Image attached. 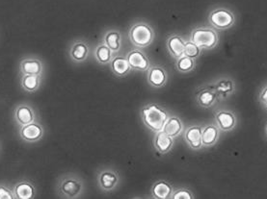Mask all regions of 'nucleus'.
Segmentation results:
<instances>
[{
	"mask_svg": "<svg viewBox=\"0 0 267 199\" xmlns=\"http://www.w3.org/2000/svg\"><path fill=\"white\" fill-rule=\"evenodd\" d=\"M56 191L62 198H79L85 191V184L80 176L74 173H67L59 178Z\"/></svg>",
	"mask_w": 267,
	"mask_h": 199,
	"instance_id": "f257e3e1",
	"label": "nucleus"
},
{
	"mask_svg": "<svg viewBox=\"0 0 267 199\" xmlns=\"http://www.w3.org/2000/svg\"><path fill=\"white\" fill-rule=\"evenodd\" d=\"M140 115L145 126L155 133L161 131L169 118L168 112L161 106L154 103L148 104L142 107Z\"/></svg>",
	"mask_w": 267,
	"mask_h": 199,
	"instance_id": "f03ea898",
	"label": "nucleus"
},
{
	"mask_svg": "<svg viewBox=\"0 0 267 199\" xmlns=\"http://www.w3.org/2000/svg\"><path fill=\"white\" fill-rule=\"evenodd\" d=\"M131 43L139 48H148L154 40V31L150 24L144 21H138L130 27L129 31Z\"/></svg>",
	"mask_w": 267,
	"mask_h": 199,
	"instance_id": "7ed1b4c3",
	"label": "nucleus"
},
{
	"mask_svg": "<svg viewBox=\"0 0 267 199\" xmlns=\"http://www.w3.org/2000/svg\"><path fill=\"white\" fill-rule=\"evenodd\" d=\"M190 40L202 49H212L218 43V34L211 28L198 27L192 30L190 34Z\"/></svg>",
	"mask_w": 267,
	"mask_h": 199,
	"instance_id": "20e7f679",
	"label": "nucleus"
},
{
	"mask_svg": "<svg viewBox=\"0 0 267 199\" xmlns=\"http://www.w3.org/2000/svg\"><path fill=\"white\" fill-rule=\"evenodd\" d=\"M209 21L214 28L226 30L235 24V16L229 9L220 7L211 11Z\"/></svg>",
	"mask_w": 267,
	"mask_h": 199,
	"instance_id": "39448f33",
	"label": "nucleus"
},
{
	"mask_svg": "<svg viewBox=\"0 0 267 199\" xmlns=\"http://www.w3.org/2000/svg\"><path fill=\"white\" fill-rule=\"evenodd\" d=\"M97 186L104 191H112L120 183V175L117 170L110 167L101 168L97 176Z\"/></svg>",
	"mask_w": 267,
	"mask_h": 199,
	"instance_id": "423d86ee",
	"label": "nucleus"
},
{
	"mask_svg": "<svg viewBox=\"0 0 267 199\" xmlns=\"http://www.w3.org/2000/svg\"><path fill=\"white\" fill-rule=\"evenodd\" d=\"M45 133L43 125L34 121L32 123L26 124L19 128V137L26 143H36L40 141Z\"/></svg>",
	"mask_w": 267,
	"mask_h": 199,
	"instance_id": "0eeeda50",
	"label": "nucleus"
},
{
	"mask_svg": "<svg viewBox=\"0 0 267 199\" xmlns=\"http://www.w3.org/2000/svg\"><path fill=\"white\" fill-rule=\"evenodd\" d=\"M126 57L129 61V64L132 71L145 72V71H148L149 68L151 67L149 58L147 57L144 52H142L139 49L131 50Z\"/></svg>",
	"mask_w": 267,
	"mask_h": 199,
	"instance_id": "6e6552de",
	"label": "nucleus"
},
{
	"mask_svg": "<svg viewBox=\"0 0 267 199\" xmlns=\"http://www.w3.org/2000/svg\"><path fill=\"white\" fill-rule=\"evenodd\" d=\"M89 54L90 47L86 40H75L69 49L70 58L72 59V61L78 64L85 62L88 59Z\"/></svg>",
	"mask_w": 267,
	"mask_h": 199,
	"instance_id": "1a4fd4ad",
	"label": "nucleus"
},
{
	"mask_svg": "<svg viewBox=\"0 0 267 199\" xmlns=\"http://www.w3.org/2000/svg\"><path fill=\"white\" fill-rule=\"evenodd\" d=\"M147 80L152 87L162 88L167 84L168 73L160 65L150 67L148 70Z\"/></svg>",
	"mask_w": 267,
	"mask_h": 199,
	"instance_id": "9d476101",
	"label": "nucleus"
},
{
	"mask_svg": "<svg viewBox=\"0 0 267 199\" xmlns=\"http://www.w3.org/2000/svg\"><path fill=\"white\" fill-rule=\"evenodd\" d=\"M14 118L19 126H24L36 121V113L32 106L28 104H19L14 111Z\"/></svg>",
	"mask_w": 267,
	"mask_h": 199,
	"instance_id": "9b49d317",
	"label": "nucleus"
},
{
	"mask_svg": "<svg viewBox=\"0 0 267 199\" xmlns=\"http://www.w3.org/2000/svg\"><path fill=\"white\" fill-rule=\"evenodd\" d=\"M218 97L213 86H206L198 90L196 94V100L202 108H211L216 103Z\"/></svg>",
	"mask_w": 267,
	"mask_h": 199,
	"instance_id": "f8f14e48",
	"label": "nucleus"
},
{
	"mask_svg": "<svg viewBox=\"0 0 267 199\" xmlns=\"http://www.w3.org/2000/svg\"><path fill=\"white\" fill-rule=\"evenodd\" d=\"M215 121H216L219 130L223 131V132H230L236 126L237 119L234 113L222 110V111L216 113Z\"/></svg>",
	"mask_w": 267,
	"mask_h": 199,
	"instance_id": "ddd939ff",
	"label": "nucleus"
},
{
	"mask_svg": "<svg viewBox=\"0 0 267 199\" xmlns=\"http://www.w3.org/2000/svg\"><path fill=\"white\" fill-rule=\"evenodd\" d=\"M19 71L22 74L42 75L44 72V64L39 59L25 58L19 63Z\"/></svg>",
	"mask_w": 267,
	"mask_h": 199,
	"instance_id": "4468645a",
	"label": "nucleus"
},
{
	"mask_svg": "<svg viewBox=\"0 0 267 199\" xmlns=\"http://www.w3.org/2000/svg\"><path fill=\"white\" fill-rule=\"evenodd\" d=\"M202 126L194 125L187 128L184 132V140L191 149L198 150L202 148Z\"/></svg>",
	"mask_w": 267,
	"mask_h": 199,
	"instance_id": "2eb2a0df",
	"label": "nucleus"
},
{
	"mask_svg": "<svg viewBox=\"0 0 267 199\" xmlns=\"http://www.w3.org/2000/svg\"><path fill=\"white\" fill-rule=\"evenodd\" d=\"M13 191L16 199H33L36 196L37 192L35 185L27 180L17 182L13 187Z\"/></svg>",
	"mask_w": 267,
	"mask_h": 199,
	"instance_id": "dca6fc26",
	"label": "nucleus"
},
{
	"mask_svg": "<svg viewBox=\"0 0 267 199\" xmlns=\"http://www.w3.org/2000/svg\"><path fill=\"white\" fill-rule=\"evenodd\" d=\"M175 144L174 138L166 134L163 130L156 132L154 139V145L155 149L160 154H166L170 151Z\"/></svg>",
	"mask_w": 267,
	"mask_h": 199,
	"instance_id": "f3484780",
	"label": "nucleus"
},
{
	"mask_svg": "<svg viewBox=\"0 0 267 199\" xmlns=\"http://www.w3.org/2000/svg\"><path fill=\"white\" fill-rule=\"evenodd\" d=\"M167 49L172 57L178 59L179 57L184 55V48H186V40H183L178 35H173L167 40Z\"/></svg>",
	"mask_w": 267,
	"mask_h": 199,
	"instance_id": "a211bd4d",
	"label": "nucleus"
},
{
	"mask_svg": "<svg viewBox=\"0 0 267 199\" xmlns=\"http://www.w3.org/2000/svg\"><path fill=\"white\" fill-rule=\"evenodd\" d=\"M111 71L117 77H124L130 73L131 70L127 57L124 56H114L110 63Z\"/></svg>",
	"mask_w": 267,
	"mask_h": 199,
	"instance_id": "6ab92c4d",
	"label": "nucleus"
},
{
	"mask_svg": "<svg viewBox=\"0 0 267 199\" xmlns=\"http://www.w3.org/2000/svg\"><path fill=\"white\" fill-rule=\"evenodd\" d=\"M102 41L116 54L121 48V32L117 29H109L105 33Z\"/></svg>",
	"mask_w": 267,
	"mask_h": 199,
	"instance_id": "aec40b11",
	"label": "nucleus"
},
{
	"mask_svg": "<svg viewBox=\"0 0 267 199\" xmlns=\"http://www.w3.org/2000/svg\"><path fill=\"white\" fill-rule=\"evenodd\" d=\"M174 189L167 181H158L152 187V196L155 199H169L172 197Z\"/></svg>",
	"mask_w": 267,
	"mask_h": 199,
	"instance_id": "412c9836",
	"label": "nucleus"
},
{
	"mask_svg": "<svg viewBox=\"0 0 267 199\" xmlns=\"http://www.w3.org/2000/svg\"><path fill=\"white\" fill-rule=\"evenodd\" d=\"M166 134L172 138H177L183 131V123L177 116H169L168 120L165 122L164 127L162 129Z\"/></svg>",
	"mask_w": 267,
	"mask_h": 199,
	"instance_id": "4be33fe9",
	"label": "nucleus"
},
{
	"mask_svg": "<svg viewBox=\"0 0 267 199\" xmlns=\"http://www.w3.org/2000/svg\"><path fill=\"white\" fill-rule=\"evenodd\" d=\"M219 128L213 124H209L202 130V146L211 147L217 143L219 139Z\"/></svg>",
	"mask_w": 267,
	"mask_h": 199,
	"instance_id": "5701e85b",
	"label": "nucleus"
},
{
	"mask_svg": "<svg viewBox=\"0 0 267 199\" xmlns=\"http://www.w3.org/2000/svg\"><path fill=\"white\" fill-rule=\"evenodd\" d=\"M216 92L218 98H226L231 96L235 91V83L233 80L229 78L219 80L217 83L212 85Z\"/></svg>",
	"mask_w": 267,
	"mask_h": 199,
	"instance_id": "b1692460",
	"label": "nucleus"
},
{
	"mask_svg": "<svg viewBox=\"0 0 267 199\" xmlns=\"http://www.w3.org/2000/svg\"><path fill=\"white\" fill-rule=\"evenodd\" d=\"M95 58L100 64H109L114 58L113 51L102 41L96 48Z\"/></svg>",
	"mask_w": 267,
	"mask_h": 199,
	"instance_id": "393cba45",
	"label": "nucleus"
},
{
	"mask_svg": "<svg viewBox=\"0 0 267 199\" xmlns=\"http://www.w3.org/2000/svg\"><path fill=\"white\" fill-rule=\"evenodd\" d=\"M42 81V75H30V74H22L20 85L25 92L35 93L39 90Z\"/></svg>",
	"mask_w": 267,
	"mask_h": 199,
	"instance_id": "a878e982",
	"label": "nucleus"
},
{
	"mask_svg": "<svg viewBox=\"0 0 267 199\" xmlns=\"http://www.w3.org/2000/svg\"><path fill=\"white\" fill-rule=\"evenodd\" d=\"M195 59H192L190 57L187 55H182L177 59V70L178 72H182V73H187V72H192L194 70Z\"/></svg>",
	"mask_w": 267,
	"mask_h": 199,
	"instance_id": "bb28decb",
	"label": "nucleus"
},
{
	"mask_svg": "<svg viewBox=\"0 0 267 199\" xmlns=\"http://www.w3.org/2000/svg\"><path fill=\"white\" fill-rule=\"evenodd\" d=\"M202 48H199L192 40L186 41V48H184V55L188 56L192 59L198 58L201 54Z\"/></svg>",
	"mask_w": 267,
	"mask_h": 199,
	"instance_id": "cd10ccee",
	"label": "nucleus"
},
{
	"mask_svg": "<svg viewBox=\"0 0 267 199\" xmlns=\"http://www.w3.org/2000/svg\"><path fill=\"white\" fill-rule=\"evenodd\" d=\"M195 196L192 193V191L187 190V189H178L176 191H173L172 197L173 199H193Z\"/></svg>",
	"mask_w": 267,
	"mask_h": 199,
	"instance_id": "c85d7f7f",
	"label": "nucleus"
},
{
	"mask_svg": "<svg viewBox=\"0 0 267 199\" xmlns=\"http://www.w3.org/2000/svg\"><path fill=\"white\" fill-rule=\"evenodd\" d=\"M0 199H16L13 188L6 184L0 183Z\"/></svg>",
	"mask_w": 267,
	"mask_h": 199,
	"instance_id": "c756f323",
	"label": "nucleus"
},
{
	"mask_svg": "<svg viewBox=\"0 0 267 199\" xmlns=\"http://www.w3.org/2000/svg\"><path fill=\"white\" fill-rule=\"evenodd\" d=\"M259 101L265 108H267V86L262 89V91L259 94Z\"/></svg>",
	"mask_w": 267,
	"mask_h": 199,
	"instance_id": "7c9ffc66",
	"label": "nucleus"
},
{
	"mask_svg": "<svg viewBox=\"0 0 267 199\" xmlns=\"http://www.w3.org/2000/svg\"><path fill=\"white\" fill-rule=\"evenodd\" d=\"M266 134H267V125H266Z\"/></svg>",
	"mask_w": 267,
	"mask_h": 199,
	"instance_id": "2f4dec72",
	"label": "nucleus"
}]
</instances>
